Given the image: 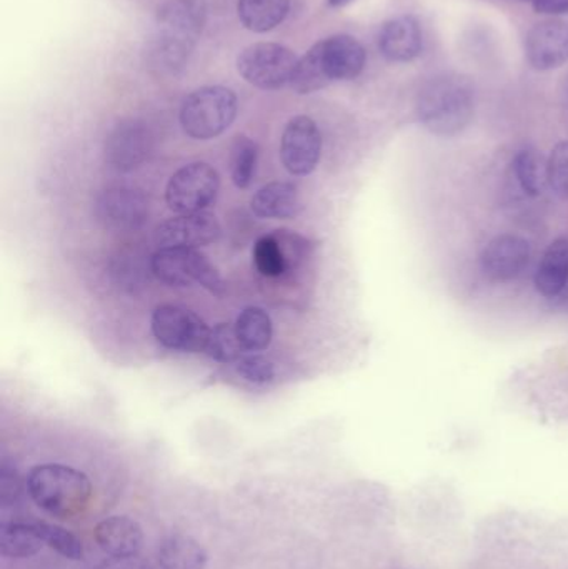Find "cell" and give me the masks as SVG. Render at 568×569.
<instances>
[{
  "instance_id": "cell-1",
  "label": "cell",
  "mask_w": 568,
  "mask_h": 569,
  "mask_svg": "<svg viewBox=\"0 0 568 569\" xmlns=\"http://www.w3.org/2000/svg\"><path fill=\"white\" fill-rule=\"evenodd\" d=\"M206 0H167L157 16L150 42V62L163 72H176L189 59L206 26Z\"/></svg>"
},
{
  "instance_id": "cell-2",
  "label": "cell",
  "mask_w": 568,
  "mask_h": 569,
  "mask_svg": "<svg viewBox=\"0 0 568 569\" xmlns=\"http://www.w3.org/2000/svg\"><path fill=\"white\" fill-rule=\"evenodd\" d=\"M476 92L466 77L446 73L429 80L417 99L420 122L436 136L462 132L474 116Z\"/></svg>"
},
{
  "instance_id": "cell-3",
  "label": "cell",
  "mask_w": 568,
  "mask_h": 569,
  "mask_svg": "<svg viewBox=\"0 0 568 569\" xmlns=\"http://www.w3.org/2000/svg\"><path fill=\"white\" fill-rule=\"evenodd\" d=\"M26 485L33 503L60 520L79 517L92 500L93 490L89 477L66 465L33 467Z\"/></svg>"
},
{
  "instance_id": "cell-4",
  "label": "cell",
  "mask_w": 568,
  "mask_h": 569,
  "mask_svg": "<svg viewBox=\"0 0 568 569\" xmlns=\"http://www.w3.org/2000/svg\"><path fill=\"white\" fill-rule=\"evenodd\" d=\"M237 117V96L227 87L193 90L180 107V126L196 140L222 136Z\"/></svg>"
},
{
  "instance_id": "cell-5",
  "label": "cell",
  "mask_w": 568,
  "mask_h": 569,
  "mask_svg": "<svg viewBox=\"0 0 568 569\" xmlns=\"http://www.w3.org/2000/svg\"><path fill=\"white\" fill-rule=\"evenodd\" d=\"M299 57L280 43L259 42L247 47L237 60L246 82L257 89L277 90L292 83Z\"/></svg>"
},
{
  "instance_id": "cell-6",
  "label": "cell",
  "mask_w": 568,
  "mask_h": 569,
  "mask_svg": "<svg viewBox=\"0 0 568 569\" xmlns=\"http://www.w3.org/2000/svg\"><path fill=\"white\" fill-rule=\"evenodd\" d=\"M152 272L170 287L199 283L213 295L223 293V280L206 256L192 249H160L152 257Z\"/></svg>"
},
{
  "instance_id": "cell-7",
  "label": "cell",
  "mask_w": 568,
  "mask_h": 569,
  "mask_svg": "<svg viewBox=\"0 0 568 569\" xmlns=\"http://www.w3.org/2000/svg\"><path fill=\"white\" fill-rule=\"evenodd\" d=\"M219 189L216 169L209 163H189L170 177L166 190L167 206L179 216L203 212L216 200Z\"/></svg>"
},
{
  "instance_id": "cell-8",
  "label": "cell",
  "mask_w": 568,
  "mask_h": 569,
  "mask_svg": "<svg viewBox=\"0 0 568 569\" xmlns=\"http://www.w3.org/2000/svg\"><path fill=\"white\" fill-rule=\"evenodd\" d=\"M152 333L169 350L200 353L206 351L210 328L189 308L160 305L152 315Z\"/></svg>"
},
{
  "instance_id": "cell-9",
  "label": "cell",
  "mask_w": 568,
  "mask_h": 569,
  "mask_svg": "<svg viewBox=\"0 0 568 569\" xmlns=\"http://www.w3.org/2000/svg\"><path fill=\"white\" fill-rule=\"evenodd\" d=\"M322 153V136L310 117H293L287 123L280 142V159L292 176H309L316 170Z\"/></svg>"
},
{
  "instance_id": "cell-10",
  "label": "cell",
  "mask_w": 568,
  "mask_h": 569,
  "mask_svg": "<svg viewBox=\"0 0 568 569\" xmlns=\"http://www.w3.org/2000/svg\"><path fill=\"white\" fill-rule=\"evenodd\" d=\"M97 217L107 229L130 232L139 229L149 217V200L140 190L112 187L97 199Z\"/></svg>"
},
{
  "instance_id": "cell-11",
  "label": "cell",
  "mask_w": 568,
  "mask_h": 569,
  "mask_svg": "<svg viewBox=\"0 0 568 569\" xmlns=\"http://www.w3.org/2000/svg\"><path fill=\"white\" fill-rule=\"evenodd\" d=\"M219 220L209 212L187 213L167 220L157 229L160 249H192L209 246L220 237Z\"/></svg>"
},
{
  "instance_id": "cell-12",
  "label": "cell",
  "mask_w": 568,
  "mask_h": 569,
  "mask_svg": "<svg viewBox=\"0 0 568 569\" xmlns=\"http://www.w3.org/2000/svg\"><path fill=\"white\" fill-rule=\"evenodd\" d=\"M312 50L329 83L356 79L366 67V49L350 36L329 37L317 42Z\"/></svg>"
},
{
  "instance_id": "cell-13",
  "label": "cell",
  "mask_w": 568,
  "mask_h": 569,
  "mask_svg": "<svg viewBox=\"0 0 568 569\" xmlns=\"http://www.w3.org/2000/svg\"><path fill=\"white\" fill-rule=\"evenodd\" d=\"M152 133L140 120L120 122L106 142L107 162L120 172L139 167L149 157Z\"/></svg>"
},
{
  "instance_id": "cell-14",
  "label": "cell",
  "mask_w": 568,
  "mask_h": 569,
  "mask_svg": "<svg viewBox=\"0 0 568 569\" xmlns=\"http://www.w3.org/2000/svg\"><path fill=\"white\" fill-rule=\"evenodd\" d=\"M530 259L527 240L517 236L496 237L484 250L482 272L492 282H510L526 269Z\"/></svg>"
},
{
  "instance_id": "cell-15",
  "label": "cell",
  "mask_w": 568,
  "mask_h": 569,
  "mask_svg": "<svg viewBox=\"0 0 568 569\" xmlns=\"http://www.w3.org/2000/svg\"><path fill=\"white\" fill-rule=\"evenodd\" d=\"M526 56L537 70H552L568 60V23L546 20L537 23L526 40Z\"/></svg>"
},
{
  "instance_id": "cell-16",
  "label": "cell",
  "mask_w": 568,
  "mask_h": 569,
  "mask_svg": "<svg viewBox=\"0 0 568 569\" xmlns=\"http://www.w3.org/2000/svg\"><path fill=\"white\" fill-rule=\"evenodd\" d=\"M93 538L109 557H136L143 545L139 521L129 517H109L93 528Z\"/></svg>"
},
{
  "instance_id": "cell-17",
  "label": "cell",
  "mask_w": 568,
  "mask_h": 569,
  "mask_svg": "<svg viewBox=\"0 0 568 569\" xmlns=\"http://www.w3.org/2000/svg\"><path fill=\"white\" fill-rule=\"evenodd\" d=\"M380 52L390 62H410L422 52V29L413 17L389 20L379 37Z\"/></svg>"
},
{
  "instance_id": "cell-18",
  "label": "cell",
  "mask_w": 568,
  "mask_h": 569,
  "mask_svg": "<svg viewBox=\"0 0 568 569\" xmlns=\"http://www.w3.org/2000/svg\"><path fill=\"white\" fill-rule=\"evenodd\" d=\"M252 212L260 219H293L302 209L299 189L293 183L272 182L257 190L250 200Z\"/></svg>"
},
{
  "instance_id": "cell-19",
  "label": "cell",
  "mask_w": 568,
  "mask_h": 569,
  "mask_svg": "<svg viewBox=\"0 0 568 569\" xmlns=\"http://www.w3.org/2000/svg\"><path fill=\"white\" fill-rule=\"evenodd\" d=\"M282 232L279 230V233L273 236H263L253 247V262L263 277H282L300 257L299 247H287L289 233Z\"/></svg>"
},
{
  "instance_id": "cell-20",
  "label": "cell",
  "mask_w": 568,
  "mask_h": 569,
  "mask_svg": "<svg viewBox=\"0 0 568 569\" xmlns=\"http://www.w3.org/2000/svg\"><path fill=\"white\" fill-rule=\"evenodd\" d=\"M157 560L162 569H206L209 557L196 538L173 533L159 545Z\"/></svg>"
},
{
  "instance_id": "cell-21",
  "label": "cell",
  "mask_w": 568,
  "mask_h": 569,
  "mask_svg": "<svg viewBox=\"0 0 568 569\" xmlns=\"http://www.w3.org/2000/svg\"><path fill=\"white\" fill-rule=\"evenodd\" d=\"M568 280V240L559 239L544 253L536 273V287L544 297H557Z\"/></svg>"
},
{
  "instance_id": "cell-22",
  "label": "cell",
  "mask_w": 568,
  "mask_h": 569,
  "mask_svg": "<svg viewBox=\"0 0 568 569\" xmlns=\"http://www.w3.org/2000/svg\"><path fill=\"white\" fill-rule=\"evenodd\" d=\"M290 0H239V19L252 32H270L286 20Z\"/></svg>"
},
{
  "instance_id": "cell-23",
  "label": "cell",
  "mask_w": 568,
  "mask_h": 569,
  "mask_svg": "<svg viewBox=\"0 0 568 569\" xmlns=\"http://www.w3.org/2000/svg\"><path fill=\"white\" fill-rule=\"evenodd\" d=\"M43 545L36 523H2L0 527V553L3 558L26 560L36 557Z\"/></svg>"
},
{
  "instance_id": "cell-24",
  "label": "cell",
  "mask_w": 568,
  "mask_h": 569,
  "mask_svg": "<svg viewBox=\"0 0 568 569\" xmlns=\"http://www.w3.org/2000/svg\"><path fill=\"white\" fill-rule=\"evenodd\" d=\"M233 327L246 351L266 350L272 341V320L262 308L247 307L240 311Z\"/></svg>"
},
{
  "instance_id": "cell-25",
  "label": "cell",
  "mask_w": 568,
  "mask_h": 569,
  "mask_svg": "<svg viewBox=\"0 0 568 569\" xmlns=\"http://www.w3.org/2000/svg\"><path fill=\"white\" fill-rule=\"evenodd\" d=\"M259 162V147L249 137L239 136L230 149V177L233 186L247 189L252 183Z\"/></svg>"
},
{
  "instance_id": "cell-26",
  "label": "cell",
  "mask_w": 568,
  "mask_h": 569,
  "mask_svg": "<svg viewBox=\"0 0 568 569\" xmlns=\"http://www.w3.org/2000/svg\"><path fill=\"white\" fill-rule=\"evenodd\" d=\"M206 353L220 363H236L243 357L246 350L237 337L236 327L229 323H219L210 330Z\"/></svg>"
},
{
  "instance_id": "cell-27",
  "label": "cell",
  "mask_w": 568,
  "mask_h": 569,
  "mask_svg": "<svg viewBox=\"0 0 568 569\" xmlns=\"http://www.w3.org/2000/svg\"><path fill=\"white\" fill-rule=\"evenodd\" d=\"M37 530L42 537L43 543L67 560L79 561L83 558V545L76 535L70 533L59 525L36 521Z\"/></svg>"
},
{
  "instance_id": "cell-28",
  "label": "cell",
  "mask_w": 568,
  "mask_h": 569,
  "mask_svg": "<svg viewBox=\"0 0 568 569\" xmlns=\"http://www.w3.org/2000/svg\"><path fill=\"white\" fill-rule=\"evenodd\" d=\"M514 172L527 196H539L542 179H540V159L536 150H522L517 153L514 159Z\"/></svg>"
},
{
  "instance_id": "cell-29",
  "label": "cell",
  "mask_w": 568,
  "mask_h": 569,
  "mask_svg": "<svg viewBox=\"0 0 568 569\" xmlns=\"http://www.w3.org/2000/svg\"><path fill=\"white\" fill-rule=\"evenodd\" d=\"M236 373L246 381L256 385H266L276 378V367L269 358L260 355H243L239 361H236Z\"/></svg>"
},
{
  "instance_id": "cell-30",
  "label": "cell",
  "mask_w": 568,
  "mask_h": 569,
  "mask_svg": "<svg viewBox=\"0 0 568 569\" xmlns=\"http://www.w3.org/2000/svg\"><path fill=\"white\" fill-rule=\"evenodd\" d=\"M547 179L557 196L568 199V142H560L550 153Z\"/></svg>"
},
{
  "instance_id": "cell-31",
  "label": "cell",
  "mask_w": 568,
  "mask_h": 569,
  "mask_svg": "<svg viewBox=\"0 0 568 569\" xmlns=\"http://www.w3.org/2000/svg\"><path fill=\"white\" fill-rule=\"evenodd\" d=\"M22 490L23 483L19 471L2 461V467H0V503H2V507L16 503Z\"/></svg>"
},
{
  "instance_id": "cell-32",
  "label": "cell",
  "mask_w": 568,
  "mask_h": 569,
  "mask_svg": "<svg viewBox=\"0 0 568 569\" xmlns=\"http://www.w3.org/2000/svg\"><path fill=\"white\" fill-rule=\"evenodd\" d=\"M93 569H152L150 568L149 561L140 558L139 555L136 557H110L107 558L102 563L97 565Z\"/></svg>"
},
{
  "instance_id": "cell-33",
  "label": "cell",
  "mask_w": 568,
  "mask_h": 569,
  "mask_svg": "<svg viewBox=\"0 0 568 569\" xmlns=\"http://www.w3.org/2000/svg\"><path fill=\"white\" fill-rule=\"evenodd\" d=\"M532 6L536 12L547 16L568 13V0H534Z\"/></svg>"
},
{
  "instance_id": "cell-34",
  "label": "cell",
  "mask_w": 568,
  "mask_h": 569,
  "mask_svg": "<svg viewBox=\"0 0 568 569\" xmlns=\"http://www.w3.org/2000/svg\"><path fill=\"white\" fill-rule=\"evenodd\" d=\"M350 0H329V6L332 7H342L346 6V3H349Z\"/></svg>"
},
{
  "instance_id": "cell-35",
  "label": "cell",
  "mask_w": 568,
  "mask_h": 569,
  "mask_svg": "<svg viewBox=\"0 0 568 569\" xmlns=\"http://www.w3.org/2000/svg\"><path fill=\"white\" fill-rule=\"evenodd\" d=\"M566 102H567V107H568V83H567V89H566Z\"/></svg>"
},
{
  "instance_id": "cell-36",
  "label": "cell",
  "mask_w": 568,
  "mask_h": 569,
  "mask_svg": "<svg viewBox=\"0 0 568 569\" xmlns=\"http://www.w3.org/2000/svg\"><path fill=\"white\" fill-rule=\"evenodd\" d=\"M522 2H534V0H522Z\"/></svg>"
}]
</instances>
